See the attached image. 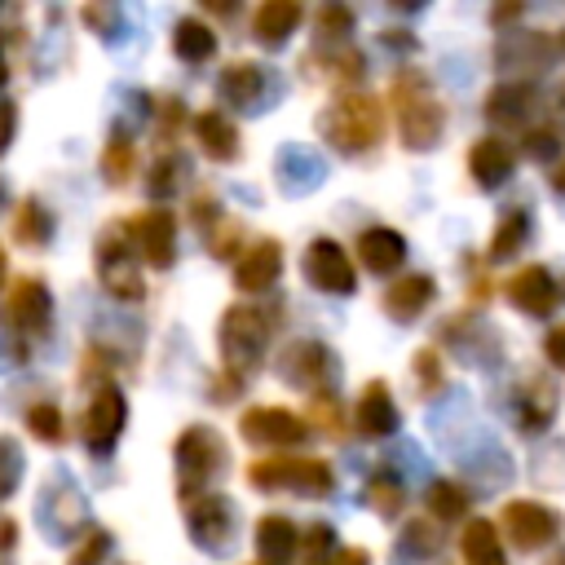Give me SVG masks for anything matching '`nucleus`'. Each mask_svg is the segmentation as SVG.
I'll return each instance as SVG.
<instances>
[{
    "mask_svg": "<svg viewBox=\"0 0 565 565\" xmlns=\"http://www.w3.org/2000/svg\"><path fill=\"white\" fill-rule=\"evenodd\" d=\"M393 115H397V132L411 150H428L437 146L441 128H446V110L437 102V93L428 88V79L419 71H397L393 88H388Z\"/></svg>",
    "mask_w": 565,
    "mask_h": 565,
    "instance_id": "1",
    "label": "nucleus"
},
{
    "mask_svg": "<svg viewBox=\"0 0 565 565\" xmlns=\"http://www.w3.org/2000/svg\"><path fill=\"white\" fill-rule=\"evenodd\" d=\"M318 132H322L335 150L362 154V150H371V146L380 141V132H384V110H380V102H375L371 93H340V97H331L327 110L318 115Z\"/></svg>",
    "mask_w": 565,
    "mask_h": 565,
    "instance_id": "2",
    "label": "nucleus"
},
{
    "mask_svg": "<svg viewBox=\"0 0 565 565\" xmlns=\"http://www.w3.org/2000/svg\"><path fill=\"white\" fill-rule=\"evenodd\" d=\"M216 344H221L225 371L238 375V380H247V371L260 366L265 344H269V318H265V309H256V305H230L221 313Z\"/></svg>",
    "mask_w": 565,
    "mask_h": 565,
    "instance_id": "3",
    "label": "nucleus"
},
{
    "mask_svg": "<svg viewBox=\"0 0 565 565\" xmlns=\"http://www.w3.org/2000/svg\"><path fill=\"white\" fill-rule=\"evenodd\" d=\"M247 481L260 490H296L305 499H322L335 490V472L313 455H265L247 468Z\"/></svg>",
    "mask_w": 565,
    "mask_h": 565,
    "instance_id": "4",
    "label": "nucleus"
},
{
    "mask_svg": "<svg viewBox=\"0 0 565 565\" xmlns=\"http://www.w3.org/2000/svg\"><path fill=\"white\" fill-rule=\"evenodd\" d=\"M93 265H97L102 287H106L115 300H141V296H146V282H141V265H137V247H132L128 221H110V225L97 234Z\"/></svg>",
    "mask_w": 565,
    "mask_h": 565,
    "instance_id": "5",
    "label": "nucleus"
},
{
    "mask_svg": "<svg viewBox=\"0 0 565 565\" xmlns=\"http://www.w3.org/2000/svg\"><path fill=\"white\" fill-rule=\"evenodd\" d=\"M172 455H177V490H181L185 503L199 499V494H207L203 486L225 468V441L207 424H190L177 437V450Z\"/></svg>",
    "mask_w": 565,
    "mask_h": 565,
    "instance_id": "6",
    "label": "nucleus"
},
{
    "mask_svg": "<svg viewBox=\"0 0 565 565\" xmlns=\"http://www.w3.org/2000/svg\"><path fill=\"white\" fill-rule=\"evenodd\" d=\"M124 424H128V402H124V393H119L115 384H102V388L93 393V402L84 406V424H79L84 446H88L93 455H110L115 441H119V433H124Z\"/></svg>",
    "mask_w": 565,
    "mask_h": 565,
    "instance_id": "7",
    "label": "nucleus"
},
{
    "mask_svg": "<svg viewBox=\"0 0 565 565\" xmlns=\"http://www.w3.org/2000/svg\"><path fill=\"white\" fill-rule=\"evenodd\" d=\"M499 525L508 530V539H512L521 552H539V547H547V543L565 530L561 512H552V508L539 503V499H512V503L503 508V521H499Z\"/></svg>",
    "mask_w": 565,
    "mask_h": 565,
    "instance_id": "8",
    "label": "nucleus"
},
{
    "mask_svg": "<svg viewBox=\"0 0 565 565\" xmlns=\"http://www.w3.org/2000/svg\"><path fill=\"white\" fill-rule=\"evenodd\" d=\"M185 525L203 552H225L234 543V503L225 494L207 490V494L185 503Z\"/></svg>",
    "mask_w": 565,
    "mask_h": 565,
    "instance_id": "9",
    "label": "nucleus"
},
{
    "mask_svg": "<svg viewBox=\"0 0 565 565\" xmlns=\"http://www.w3.org/2000/svg\"><path fill=\"white\" fill-rule=\"evenodd\" d=\"M300 269H305L309 287H318V291H331V296H349V291L358 287L353 260H349V252H344L335 238H313V243L305 247V260H300Z\"/></svg>",
    "mask_w": 565,
    "mask_h": 565,
    "instance_id": "10",
    "label": "nucleus"
},
{
    "mask_svg": "<svg viewBox=\"0 0 565 565\" xmlns=\"http://www.w3.org/2000/svg\"><path fill=\"white\" fill-rule=\"evenodd\" d=\"M128 234H132V247L146 265L154 269H168L177 260V216L168 207H146L128 221Z\"/></svg>",
    "mask_w": 565,
    "mask_h": 565,
    "instance_id": "11",
    "label": "nucleus"
},
{
    "mask_svg": "<svg viewBox=\"0 0 565 565\" xmlns=\"http://www.w3.org/2000/svg\"><path fill=\"white\" fill-rule=\"evenodd\" d=\"M4 318H9V327L22 331V335H44V331L53 327V296H49V287H44L35 274H22V278L9 287Z\"/></svg>",
    "mask_w": 565,
    "mask_h": 565,
    "instance_id": "12",
    "label": "nucleus"
},
{
    "mask_svg": "<svg viewBox=\"0 0 565 565\" xmlns=\"http://www.w3.org/2000/svg\"><path fill=\"white\" fill-rule=\"evenodd\" d=\"M238 433H243V441H252V446H300L305 441V419L296 415V411H287V406H252V411H243V419H238Z\"/></svg>",
    "mask_w": 565,
    "mask_h": 565,
    "instance_id": "13",
    "label": "nucleus"
},
{
    "mask_svg": "<svg viewBox=\"0 0 565 565\" xmlns=\"http://www.w3.org/2000/svg\"><path fill=\"white\" fill-rule=\"evenodd\" d=\"M282 375H287L291 384L309 388L313 397H327V393L335 388V358H331V349L318 344V340H296V344L287 349V358H282Z\"/></svg>",
    "mask_w": 565,
    "mask_h": 565,
    "instance_id": "14",
    "label": "nucleus"
},
{
    "mask_svg": "<svg viewBox=\"0 0 565 565\" xmlns=\"http://www.w3.org/2000/svg\"><path fill=\"white\" fill-rule=\"evenodd\" d=\"M508 300H512V309H521L530 318H547L561 300V287L552 282V274L543 265H525L508 278Z\"/></svg>",
    "mask_w": 565,
    "mask_h": 565,
    "instance_id": "15",
    "label": "nucleus"
},
{
    "mask_svg": "<svg viewBox=\"0 0 565 565\" xmlns=\"http://www.w3.org/2000/svg\"><path fill=\"white\" fill-rule=\"evenodd\" d=\"M282 274V247L274 238H256L243 247L238 265H234V287L238 291H269Z\"/></svg>",
    "mask_w": 565,
    "mask_h": 565,
    "instance_id": "16",
    "label": "nucleus"
},
{
    "mask_svg": "<svg viewBox=\"0 0 565 565\" xmlns=\"http://www.w3.org/2000/svg\"><path fill=\"white\" fill-rule=\"evenodd\" d=\"M556 415V384L539 371H530L516 384V428L521 433H543Z\"/></svg>",
    "mask_w": 565,
    "mask_h": 565,
    "instance_id": "17",
    "label": "nucleus"
},
{
    "mask_svg": "<svg viewBox=\"0 0 565 565\" xmlns=\"http://www.w3.org/2000/svg\"><path fill=\"white\" fill-rule=\"evenodd\" d=\"M216 93H221V102H230L238 110H256L269 93V75L260 62H230L216 79Z\"/></svg>",
    "mask_w": 565,
    "mask_h": 565,
    "instance_id": "18",
    "label": "nucleus"
},
{
    "mask_svg": "<svg viewBox=\"0 0 565 565\" xmlns=\"http://www.w3.org/2000/svg\"><path fill=\"white\" fill-rule=\"evenodd\" d=\"M353 428H358L362 437H388V433L397 428V402H393L388 384L371 380V384L362 388V397H358V406H353Z\"/></svg>",
    "mask_w": 565,
    "mask_h": 565,
    "instance_id": "19",
    "label": "nucleus"
},
{
    "mask_svg": "<svg viewBox=\"0 0 565 565\" xmlns=\"http://www.w3.org/2000/svg\"><path fill=\"white\" fill-rule=\"evenodd\" d=\"M512 168H516V154H512L508 141H499V137L472 141V150H468V172H472V181H477L481 190L503 185V181L512 177Z\"/></svg>",
    "mask_w": 565,
    "mask_h": 565,
    "instance_id": "20",
    "label": "nucleus"
},
{
    "mask_svg": "<svg viewBox=\"0 0 565 565\" xmlns=\"http://www.w3.org/2000/svg\"><path fill=\"white\" fill-rule=\"evenodd\" d=\"M358 260H362L371 274L388 278V274L406 260V238H402L397 230H388V225H371V230L358 234Z\"/></svg>",
    "mask_w": 565,
    "mask_h": 565,
    "instance_id": "21",
    "label": "nucleus"
},
{
    "mask_svg": "<svg viewBox=\"0 0 565 565\" xmlns=\"http://www.w3.org/2000/svg\"><path fill=\"white\" fill-rule=\"evenodd\" d=\"M437 296V282L428 274H406V278H393L384 287V313H393L397 322H411L419 318Z\"/></svg>",
    "mask_w": 565,
    "mask_h": 565,
    "instance_id": "22",
    "label": "nucleus"
},
{
    "mask_svg": "<svg viewBox=\"0 0 565 565\" xmlns=\"http://www.w3.org/2000/svg\"><path fill=\"white\" fill-rule=\"evenodd\" d=\"M194 141H199L203 154L216 159V163L238 159V128H234V119H230L225 110H203V115H194Z\"/></svg>",
    "mask_w": 565,
    "mask_h": 565,
    "instance_id": "23",
    "label": "nucleus"
},
{
    "mask_svg": "<svg viewBox=\"0 0 565 565\" xmlns=\"http://www.w3.org/2000/svg\"><path fill=\"white\" fill-rule=\"evenodd\" d=\"M296 556V525L278 512L256 521V565H291Z\"/></svg>",
    "mask_w": 565,
    "mask_h": 565,
    "instance_id": "24",
    "label": "nucleus"
},
{
    "mask_svg": "<svg viewBox=\"0 0 565 565\" xmlns=\"http://www.w3.org/2000/svg\"><path fill=\"white\" fill-rule=\"evenodd\" d=\"M300 4L296 0H265L256 13H252V35L260 44H282L296 26H300Z\"/></svg>",
    "mask_w": 565,
    "mask_h": 565,
    "instance_id": "25",
    "label": "nucleus"
},
{
    "mask_svg": "<svg viewBox=\"0 0 565 565\" xmlns=\"http://www.w3.org/2000/svg\"><path fill=\"white\" fill-rule=\"evenodd\" d=\"M459 552H463V565H508L503 543H499V530H494V521H486V516H472V521L463 525Z\"/></svg>",
    "mask_w": 565,
    "mask_h": 565,
    "instance_id": "26",
    "label": "nucleus"
},
{
    "mask_svg": "<svg viewBox=\"0 0 565 565\" xmlns=\"http://www.w3.org/2000/svg\"><path fill=\"white\" fill-rule=\"evenodd\" d=\"M530 106H534V88L525 79H508V84L490 88V97H486V115L494 124H525Z\"/></svg>",
    "mask_w": 565,
    "mask_h": 565,
    "instance_id": "27",
    "label": "nucleus"
},
{
    "mask_svg": "<svg viewBox=\"0 0 565 565\" xmlns=\"http://www.w3.org/2000/svg\"><path fill=\"white\" fill-rule=\"evenodd\" d=\"M172 53H177L181 62L199 66V62H207V57L216 53V31H212L203 18H181V22L172 26Z\"/></svg>",
    "mask_w": 565,
    "mask_h": 565,
    "instance_id": "28",
    "label": "nucleus"
},
{
    "mask_svg": "<svg viewBox=\"0 0 565 565\" xmlns=\"http://www.w3.org/2000/svg\"><path fill=\"white\" fill-rule=\"evenodd\" d=\"M13 238H18L22 247H44V243L53 238V216L44 212L40 199H22V203L13 207Z\"/></svg>",
    "mask_w": 565,
    "mask_h": 565,
    "instance_id": "29",
    "label": "nucleus"
},
{
    "mask_svg": "<svg viewBox=\"0 0 565 565\" xmlns=\"http://www.w3.org/2000/svg\"><path fill=\"white\" fill-rule=\"evenodd\" d=\"M525 238H530V212H525V207H508L503 221H499L494 234H490L486 256H490V260H508Z\"/></svg>",
    "mask_w": 565,
    "mask_h": 565,
    "instance_id": "30",
    "label": "nucleus"
},
{
    "mask_svg": "<svg viewBox=\"0 0 565 565\" xmlns=\"http://www.w3.org/2000/svg\"><path fill=\"white\" fill-rule=\"evenodd\" d=\"M424 503H428L433 521H459V516L468 512V494H463V486H455V481H433L428 494H424Z\"/></svg>",
    "mask_w": 565,
    "mask_h": 565,
    "instance_id": "31",
    "label": "nucleus"
},
{
    "mask_svg": "<svg viewBox=\"0 0 565 565\" xmlns=\"http://www.w3.org/2000/svg\"><path fill=\"white\" fill-rule=\"evenodd\" d=\"M366 499H371V508H375L380 516H397V512H402V503H406L402 481H397L393 472H375V477H371V486H366Z\"/></svg>",
    "mask_w": 565,
    "mask_h": 565,
    "instance_id": "32",
    "label": "nucleus"
},
{
    "mask_svg": "<svg viewBox=\"0 0 565 565\" xmlns=\"http://www.w3.org/2000/svg\"><path fill=\"white\" fill-rule=\"evenodd\" d=\"M26 428H31V437H40V441H49V446H57V441L66 437V428H62V411H57L53 402H35V406H26Z\"/></svg>",
    "mask_w": 565,
    "mask_h": 565,
    "instance_id": "33",
    "label": "nucleus"
},
{
    "mask_svg": "<svg viewBox=\"0 0 565 565\" xmlns=\"http://www.w3.org/2000/svg\"><path fill=\"white\" fill-rule=\"evenodd\" d=\"M102 172H106L115 185H119V181H128V172H132V141H128V132H115V137L106 141Z\"/></svg>",
    "mask_w": 565,
    "mask_h": 565,
    "instance_id": "34",
    "label": "nucleus"
},
{
    "mask_svg": "<svg viewBox=\"0 0 565 565\" xmlns=\"http://www.w3.org/2000/svg\"><path fill=\"white\" fill-rule=\"evenodd\" d=\"M441 547V530L424 516H415L406 530H402V552H419V556H433Z\"/></svg>",
    "mask_w": 565,
    "mask_h": 565,
    "instance_id": "35",
    "label": "nucleus"
},
{
    "mask_svg": "<svg viewBox=\"0 0 565 565\" xmlns=\"http://www.w3.org/2000/svg\"><path fill=\"white\" fill-rule=\"evenodd\" d=\"M177 172H181V154H159L154 159V168H150V194L154 199H168L172 190H177Z\"/></svg>",
    "mask_w": 565,
    "mask_h": 565,
    "instance_id": "36",
    "label": "nucleus"
},
{
    "mask_svg": "<svg viewBox=\"0 0 565 565\" xmlns=\"http://www.w3.org/2000/svg\"><path fill=\"white\" fill-rule=\"evenodd\" d=\"M18 477H22V450L13 437H0V499H9Z\"/></svg>",
    "mask_w": 565,
    "mask_h": 565,
    "instance_id": "37",
    "label": "nucleus"
},
{
    "mask_svg": "<svg viewBox=\"0 0 565 565\" xmlns=\"http://www.w3.org/2000/svg\"><path fill=\"white\" fill-rule=\"evenodd\" d=\"M106 552H110V534H106V530H88V534H84V543L71 552V561H66V565H102V561H106Z\"/></svg>",
    "mask_w": 565,
    "mask_h": 565,
    "instance_id": "38",
    "label": "nucleus"
},
{
    "mask_svg": "<svg viewBox=\"0 0 565 565\" xmlns=\"http://www.w3.org/2000/svg\"><path fill=\"white\" fill-rule=\"evenodd\" d=\"M349 31H353V13L349 9H340V4L318 9V35L322 40H344Z\"/></svg>",
    "mask_w": 565,
    "mask_h": 565,
    "instance_id": "39",
    "label": "nucleus"
},
{
    "mask_svg": "<svg viewBox=\"0 0 565 565\" xmlns=\"http://www.w3.org/2000/svg\"><path fill=\"white\" fill-rule=\"evenodd\" d=\"M411 371H415L419 388H428V393L441 388V358H437V349H419L415 362H411Z\"/></svg>",
    "mask_w": 565,
    "mask_h": 565,
    "instance_id": "40",
    "label": "nucleus"
},
{
    "mask_svg": "<svg viewBox=\"0 0 565 565\" xmlns=\"http://www.w3.org/2000/svg\"><path fill=\"white\" fill-rule=\"evenodd\" d=\"M331 543H335V530H331V525H309V534H305V556H309L313 565H327Z\"/></svg>",
    "mask_w": 565,
    "mask_h": 565,
    "instance_id": "41",
    "label": "nucleus"
},
{
    "mask_svg": "<svg viewBox=\"0 0 565 565\" xmlns=\"http://www.w3.org/2000/svg\"><path fill=\"white\" fill-rule=\"evenodd\" d=\"M525 154H534V159H552V154H556V132H552V128L525 132Z\"/></svg>",
    "mask_w": 565,
    "mask_h": 565,
    "instance_id": "42",
    "label": "nucleus"
},
{
    "mask_svg": "<svg viewBox=\"0 0 565 565\" xmlns=\"http://www.w3.org/2000/svg\"><path fill=\"white\" fill-rule=\"evenodd\" d=\"M543 353L552 366H565V327H552L547 340H543Z\"/></svg>",
    "mask_w": 565,
    "mask_h": 565,
    "instance_id": "43",
    "label": "nucleus"
},
{
    "mask_svg": "<svg viewBox=\"0 0 565 565\" xmlns=\"http://www.w3.org/2000/svg\"><path fill=\"white\" fill-rule=\"evenodd\" d=\"M13 128H18V106H13V102H0V154L9 150Z\"/></svg>",
    "mask_w": 565,
    "mask_h": 565,
    "instance_id": "44",
    "label": "nucleus"
},
{
    "mask_svg": "<svg viewBox=\"0 0 565 565\" xmlns=\"http://www.w3.org/2000/svg\"><path fill=\"white\" fill-rule=\"evenodd\" d=\"M234 243H238V230H234V225H225V230H216V234H212V247H207V252H212V256H230V252H234Z\"/></svg>",
    "mask_w": 565,
    "mask_h": 565,
    "instance_id": "45",
    "label": "nucleus"
},
{
    "mask_svg": "<svg viewBox=\"0 0 565 565\" xmlns=\"http://www.w3.org/2000/svg\"><path fill=\"white\" fill-rule=\"evenodd\" d=\"M366 561H371V556H366V547H340L327 565H366Z\"/></svg>",
    "mask_w": 565,
    "mask_h": 565,
    "instance_id": "46",
    "label": "nucleus"
},
{
    "mask_svg": "<svg viewBox=\"0 0 565 565\" xmlns=\"http://www.w3.org/2000/svg\"><path fill=\"white\" fill-rule=\"evenodd\" d=\"M13 539H18V525H13V521H0V552H9Z\"/></svg>",
    "mask_w": 565,
    "mask_h": 565,
    "instance_id": "47",
    "label": "nucleus"
},
{
    "mask_svg": "<svg viewBox=\"0 0 565 565\" xmlns=\"http://www.w3.org/2000/svg\"><path fill=\"white\" fill-rule=\"evenodd\" d=\"M552 190H556V194H565V163L552 172Z\"/></svg>",
    "mask_w": 565,
    "mask_h": 565,
    "instance_id": "48",
    "label": "nucleus"
},
{
    "mask_svg": "<svg viewBox=\"0 0 565 565\" xmlns=\"http://www.w3.org/2000/svg\"><path fill=\"white\" fill-rule=\"evenodd\" d=\"M4 278H9V260H4V247H0V287H4Z\"/></svg>",
    "mask_w": 565,
    "mask_h": 565,
    "instance_id": "49",
    "label": "nucleus"
},
{
    "mask_svg": "<svg viewBox=\"0 0 565 565\" xmlns=\"http://www.w3.org/2000/svg\"><path fill=\"white\" fill-rule=\"evenodd\" d=\"M9 79V62H4V44H0V84Z\"/></svg>",
    "mask_w": 565,
    "mask_h": 565,
    "instance_id": "50",
    "label": "nucleus"
},
{
    "mask_svg": "<svg viewBox=\"0 0 565 565\" xmlns=\"http://www.w3.org/2000/svg\"><path fill=\"white\" fill-rule=\"evenodd\" d=\"M547 565H565V552H561V556H552V561H547Z\"/></svg>",
    "mask_w": 565,
    "mask_h": 565,
    "instance_id": "51",
    "label": "nucleus"
},
{
    "mask_svg": "<svg viewBox=\"0 0 565 565\" xmlns=\"http://www.w3.org/2000/svg\"><path fill=\"white\" fill-rule=\"evenodd\" d=\"M0 199H4V185H0Z\"/></svg>",
    "mask_w": 565,
    "mask_h": 565,
    "instance_id": "52",
    "label": "nucleus"
}]
</instances>
